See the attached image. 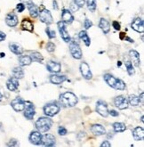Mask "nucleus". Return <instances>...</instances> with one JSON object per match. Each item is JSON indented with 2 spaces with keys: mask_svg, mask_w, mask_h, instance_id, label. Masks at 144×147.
<instances>
[{
  "mask_svg": "<svg viewBox=\"0 0 144 147\" xmlns=\"http://www.w3.org/2000/svg\"><path fill=\"white\" fill-rule=\"evenodd\" d=\"M60 100L64 106L67 107H73L78 103V99L76 94L71 92H66L60 96Z\"/></svg>",
  "mask_w": 144,
  "mask_h": 147,
  "instance_id": "obj_1",
  "label": "nucleus"
},
{
  "mask_svg": "<svg viewBox=\"0 0 144 147\" xmlns=\"http://www.w3.org/2000/svg\"><path fill=\"white\" fill-rule=\"evenodd\" d=\"M53 125V121L49 118L41 117L36 122V127L40 133H46L51 128Z\"/></svg>",
  "mask_w": 144,
  "mask_h": 147,
  "instance_id": "obj_2",
  "label": "nucleus"
},
{
  "mask_svg": "<svg viewBox=\"0 0 144 147\" xmlns=\"http://www.w3.org/2000/svg\"><path fill=\"white\" fill-rule=\"evenodd\" d=\"M59 111H60V106L54 102L48 103V105H46L44 107L45 114L48 117H53V116L56 115Z\"/></svg>",
  "mask_w": 144,
  "mask_h": 147,
  "instance_id": "obj_3",
  "label": "nucleus"
},
{
  "mask_svg": "<svg viewBox=\"0 0 144 147\" xmlns=\"http://www.w3.org/2000/svg\"><path fill=\"white\" fill-rule=\"evenodd\" d=\"M38 16H39L40 21H41L42 22H44V23L47 24V25L52 24L53 22H54V20H53V16H52V14H51L50 11L47 10V9H46V8H43V9H42V10L40 11Z\"/></svg>",
  "mask_w": 144,
  "mask_h": 147,
  "instance_id": "obj_4",
  "label": "nucleus"
},
{
  "mask_svg": "<svg viewBox=\"0 0 144 147\" xmlns=\"http://www.w3.org/2000/svg\"><path fill=\"white\" fill-rule=\"evenodd\" d=\"M24 116L28 119H33L34 116L36 114V111H35V106L32 102H25V108H24Z\"/></svg>",
  "mask_w": 144,
  "mask_h": 147,
  "instance_id": "obj_5",
  "label": "nucleus"
},
{
  "mask_svg": "<svg viewBox=\"0 0 144 147\" xmlns=\"http://www.w3.org/2000/svg\"><path fill=\"white\" fill-rule=\"evenodd\" d=\"M57 26H58V30H59V32L61 34V37L66 42V43H69L70 42V37L69 35V32H68L67 29H66V26H65V23L62 21V22H59L57 23Z\"/></svg>",
  "mask_w": 144,
  "mask_h": 147,
  "instance_id": "obj_6",
  "label": "nucleus"
},
{
  "mask_svg": "<svg viewBox=\"0 0 144 147\" xmlns=\"http://www.w3.org/2000/svg\"><path fill=\"white\" fill-rule=\"evenodd\" d=\"M70 51L71 55L75 59H81L82 58V51L78 43L71 42L70 44Z\"/></svg>",
  "mask_w": 144,
  "mask_h": 147,
  "instance_id": "obj_7",
  "label": "nucleus"
},
{
  "mask_svg": "<svg viewBox=\"0 0 144 147\" xmlns=\"http://www.w3.org/2000/svg\"><path fill=\"white\" fill-rule=\"evenodd\" d=\"M96 111L98 113L104 118L108 117L109 111H108V105L107 103L103 101H99L96 103Z\"/></svg>",
  "mask_w": 144,
  "mask_h": 147,
  "instance_id": "obj_8",
  "label": "nucleus"
},
{
  "mask_svg": "<svg viewBox=\"0 0 144 147\" xmlns=\"http://www.w3.org/2000/svg\"><path fill=\"white\" fill-rule=\"evenodd\" d=\"M114 103L119 110H125L128 107V101L123 96H117L114 100Z\"/></svg>",
  "mask_w": 144,
  "mask_h": 147,
  "instance_id": "obj_9",
  "label": "nucleus"
},
{
  "mask_svg": "<svg viewBox=\"0 0 144 147\" xmlns=\"http://www.w3.org/2000/svg\"><path fill=\"white\" fill-rule=\"evenodd\" d=\"M11 105H12V107L13 108V110L15 111L20 112V111H22L24 110V108H25V102L22 99L17 97V98H15V99H13L12 101Z\"/></svg>",
  "mask_w": 144,
  "mask_h": 147,
  "instance_id": "obj_10",
  "label": "nucleus"
},
{
  "mask_svg": "<svg viewBox=\"0 0 144 147\" xmlns=\"http://www.w3.org/2000/svg\"><path fill=\"white\" fill-rule=\"evenodd\" d=\"M80 71L82 76L86 80H91L92 78V71L90 70V67L86 63H82L80 65Z\"/></svg>",
  "mask_w": 144,
  "mask_h": 147,
  "instance_id": "obj_11",
  "label": "nucleus"
},
{
  "mask_svg": "<svg viewBox=\"0 0 144 147\" xmlns=\"http://www.w3.org/2000/svg\"><path fill=\"white\" fill-rule=\"evenodd\" d=\"M132 29L134 30L135 31H137L139 33H143L144 31V22L142 19L141 18H136L134 19L132 22Z\"/></svg>",
  "mask_w": 144,
  "mask_h": 147,
  "instance_id": "obj_12",
  "label": "nucleus"
},
{
  "mask_svg": "<svg viewBox=\"0 0 144 147\" xmlns=\"http://www.w3.org/2000/svg\"><path fill=\"white\" fill-rule=\"evenodd\" d=\"M5 22L9 27H15L18 24V17L13 13H9L5 17Z\"/></svg>",
  "mask_w": 144,
  "mask_h": 147,
  "instance_id": "obj_13",
  "label": "nucleus"
},
{
  "mask_svg": "<svg viewBox=\"0 0 144 147\" xmlns=\"http://www.w3.org/2000/svg\"><path fill=\"white\" fill-rule=\"evenodd\" d=\"M29 141L35 145H39L42 143V135L39 131H32L29 136Z\"/></svg>",
  "mask_w": 144,
  "mask_h": 147,
  "instance_id": "obj_14",
  "label": "nucleus"
},
{
  "mask_svg": "<svg viewBox=\"0 0 144 147\" xmlns=\"http://www.w3.org/2000/svg\"><path fill=\"white\" fill-rule=\"evenodd\" d=\"M41 144H44L45 146H54L55 144V137L51 134H46L42 136Z\"/></svg>",
  "mask_w": 144,
  "mask_h": 147,
  "instance_id": "obj_15",
  "label": "nucleus"
},
{
  "mask_svg": "<svg viewBox=\"0 0 144 147\" xmlns=\"http://www.w3.org/2000/svg\"><path fill=\"white\" fill-rule=\"evenodd\" d=\"M62 22L64 23L70 24L74 21V17L69 9H63L62 13Z\"/></svg>",
  "mask_w": 144,
  "mask_h": 147,
  "instance_id": "obj_16",
  "label": "nucleus"
},
{
  "mask_svg": "<svg viewBox=\"0 0 144 147\" xmlns=\"http://www.w3.org/2000/svg\"><path fill=\"white\" fill-rule=\"evenodd\" d=\"M129 56L131 58V63L136 67H139L141 65V59H140V54L135 50H131L129 52Z\"/></svg>",
  "mask_w": 144,
  "mask_h": 147,
  "instance_id": "obj_17",
  "label": "nucleus"
},
{
  "mask_svg": "<svg viewBox=\"0 0 144 147\" xmlns=\"http://www.w3.org/2000/svg\"><path fill=\"white\" fill-rule=\"evenodd\" d=\"M46 68L50 72H53V73H58L61 71V64L54 61L48 62L46 64Z\"/></svg>",
  "mask_w": 144,
  "mask_h": 147,
  "instance_id": "obj_18",
  "label": "nucleus"
},
{
  "mask_svg": "<svg viewBox=\"0 0 144 147\" xmlns=\"http://www.w3.org/2000/svg\"><path fill=\"white\" fill-rule=\"evenodd\" d=\"M91 131L92 133L95 135V136H102L106 133L105 130V127L103 126H101L100 124H95V125H92L91 127Z\"/></svg>",
  "mask_w": 144,
  "mask_h": 147,
  "instance_id": "obj_19",
  "label": "nucleus"
},
{
  "mask_svg": "<svg viewBox=\"0 0 144 147\" xmlns=\"http://www.w3.org/2000/svg\"><path fill=\"white\" fill-rule=\"evenodd\" d=\"M66 80H67V78L64 75H55V74H54L52 76H50L51 83H53L54 85H60V84L63 83Z\"/></svg>",
  "mask_w": 144,
  "mask_h": 147,
  "instance_id": "obj_20",
  "label": "nucleus"
},
{
  "mask_svg": "<svg viewBox=\"0 0 144 147\" xmlns=\"http://www.w3.org/2000/svg\"><path fill=\"white\" fill-rule=\"evenodd\" d=\"M6 86H7V88L9 89L10 91H13V92L16 91L17 89H18V86H19L18 80L15 79L14 77L11 78V79H9V80L7 81Z\"/></svg>",
  "mask_w": 144,
  "mask_h": 147,
  "instance_id": "obj_21",
  "label": "nucleus"
},
{
  "mask_svg": "<svg viewBox=\"0 0 144 147\" xmlns=\"http://www.w3.org/2000/svg\"><path fill=\"white\" fill-rule=\"evenodd\" d=\"M21 29L23 30H27L29 32H33L34 30V25L32 22L29 18H24L21 22Z\"/></svg>",
  "mask_w": 144,
  "mask_h": 147,
  "instance_id": "obj_22",
  "label": "nucleus"
},
{
  "mask_svg": "<svg viewBox=\"0 0 144 147\" xmlns=\"http://www.w3.org/2000/svg\"><path fill=\"white\" fill-rule=\"evenodd\" d=\"M133 138L136 141L142 140L143 137H144V130H143V128L141 127H135L133 130Z\"/></svg>",
  "mask_w": 144,
  "mask_h": 147,
  "instance_id": "obj_23",
  "label": "nucleus"
},
{
  "mask_svg": "<svg viewBox=\"0 0 144 147\" xmlns=\"http://www.w3.org/2000/svg\"><path fill=\"white\" fill-rule=\"evenodd\" d=\"M9 48L13 54H15L17 55H21L22 53H23L22 47L21 45H19V44H17V43H10Z\"/></svg>",
  "mask_w": 144,
  "mask_h": 147,
  "instance_id": "obj_24",
  "label": "nucleus"
},
{
  "mask_svg": "<svg viewBox=\"0 0 144 147\" xmlns=\"http://www.w3.org/2000/svg\"><path fill=\"white\" fill-rule=\"evenodd\" d=\"M103 79H104L105 82H106L109 86H111L112 88H116V84H117V79L114 78L111 74H105V75L103 76Z\"/></svg>",
  "mask_w": 144,
  "mask_h": 147,
  "instance_id": "obj_25",
  "label": "nucleus"
},
{
  "mask_svg": "<svg viewBox=\"0 0 144 147\" xmlns=\"http://www.w3.org/2000/svg\"><path fill=\"white\" fill-rule=\"evenodd\" d=\"M27 6H28V9H29V12L31 17H33V18H37V17L38 16V14H39L38 7L33 2H30L29 4H28Z\"/></svg>",
  "mask_w": 144,
  "mask_h": 147,
  "instance_id": "obj_26",
  "label": "nucleus"
},
{
  "mask_svg": "<svg viewBox=\"0 0 144 147\" xmlns=\"http://www.w3.org/2000/svg\"><path fill=\"white\" fill-rule=\"evenodd\" d=\"M99 27H100L101 30H102V31H103L105 34H107V33H109V30H111V24H109V22L106 19L101 18V19L100 20Z\"/></svg>",
  "mask_w": 144,
  "mask_h": 147,
  "instance_id": "obj_27",
  "label": "nucleus"
},
{
  "mask_svg": "<svg viewBox=\"0 0 144 147\" xmlns=\"http://www.w3.org/2000/svg\"><path fill=\"white\" fill-rule=\"evenodd\" d=\"M79 38L81 40H83V42L84 43V45H86V47H90V45H91V39L88 37V35H87V33H86V30H81L79 32Z\"/></svg>",
  "mask_w": 144,
  "mask_h": 147,
  "instance_id": "obj_28",
  "label": "nucleus"
},
{
  "mask_svg": "<svg viewBox=\"0 0 144 147\" xmlns=\"http://www.w3.org/2000/svg\"><path fill=\"white\" fill-rule=\"evenodd\" d=\"M19 63L21 66H28L32 63V60L29 55H21L19 58Z\"/></svg>",
  "mask_w": 144,
  "mask_h": 147,
  "instance_id": "obj_29",
  "label": "nucleus"
},
{
  "mask_svg": "<svg viewBox=\"0 0 144 147\" xmlns=\"http://www.w3.org/2000/svg\"><path fill=\"white\" fill-rule=\"evenodd\" d=\"M13 75L15 79L21 80L24 77V71L21 67H15L13 70Z\"/></svg>",
  "mask_w": 144,
  "mask_h": 147,
  "instance_id": "obj_30",
  "label": "nucleus"
},
{
  "mask_svg": "<svg viewBox=\"0 0 144 147\" xmlns=\"http://www.w3.org/2000/svg\"><path fill=\"white\" fill-rule=\"evenodd\" d=\"M127 101L129 105L132 106H138L140 105V99L135 94H130Z\"/></svg>",
  "mask_w": 144,
  "mask_h": 147,
  "instance_id": "obj_31",
  "label": "nucleus"
},
{
  "mask_svg": "<svg viewBox=\"0 0 144 147\" xmlns=\"http://www.w3.org/2000/svg\"><path fill=\"white\" fill-rule=\"evenodd\" d=\"M113 128L115 132L117 133H120V132H124L125 129H126V127L124 123H121V122H116L113 124Z\"/></svg>",
  "mask_w": 144,
  "mask_h": 147,
  "instance_id": "obj_32",
  "label": "nucleus"
},
{
  "mask_svg": "<svg viewBox=\"0 0 144 147\" xmlns=\"http://www.w3.org/2000/svg\"><path fill=\"white\" fill-rule=\"evenodd\" d=\"M30 58L33 62H37V63H41V62H43V60H44L43 55L40 53H38V52H34V53H32Z\"/></svg>",
  "mask_w": 144,
  "mask_h": 147,
  "instance_id": "obj_33",
  "label": "nucleus"
},
{
  "mask_svg": "<svg viewBox=\"0 0 144 147\" xmlns=\"http://www.w3.org/2000/svg\"><path fill=\"white\" fill-rule=\"evenodd\" d=\"M86 5H87V8L92 13L95 12V10H96V2H95V0H87Z\"/></svg>",
  "mask_w": 144,
  "mask_h": 147,
  "instance_id": "obj_34",
  "label": "nucleus"
},
{
  "mask_svg": "<svg viewBox=\"0 0 144 147\" xmlns=\"http://www.w3.org/2000/svg\"><path fill=\"white\" fill-rule=\"evenodd\" d=\"M125 67H126V70H127V72L130 76H133L134 74V69L133 66V63L130 61H127L125 63Z\"/></svg>",
  "mask_w": 144,
  "mask_h": 147,
  "instance_id": "obj_35",
  "label": "nucleus"
},
{
  "mask_svg": "<svg viewBox=\"0 0 144 147\" xmlns=\"http://www.w3.org/2000/svg\"><path fill=\"white\" fill-rule=\"evenodd\" d=\"M115 89H117V90H125V84L123 80H118L117 79V84H116V88Z\"/></svg>",
  "mask_w": 144,
  "mask_h": 147,
  "instance_id": "obj_36",
  "label": "nucleus"
},
{
  "mask_svg": "<svg viewBox=\"0 0 144 147\" xmlns=\"http://www.w3.org/2000/svg\"><path fill=\"white\" fill-rule=\"evenodd\" d=\"M46 34H47V36H48L49 38H54L56 37L55 31H54V30H51L49 29V27L46 28Z\"/></svg>",
  "mask_w": 144,
  "mask_h": 147,
  "instance_id": "obj_37",
  "label": "nucleus"
},
{
  "mask_svg": "<svg viewBox=\"0 0 144 147\" xmlns=\"http://www.w3.org/2000/svg\"><path fill=\"white\" fill-rule=\"evenodd\" d=\"M46 50L48 52H50V53H52V52H54L55 50V45L52 42H48L46 45Z\"/></svg>",
  "mask_w": 144,
  "mask_h": 147,
  "instance_id": "obj_38",
  "label": "nucleus"
},
{
  "mask_svg": "<svg viewBox=\"0 0 144 147\" xmlns=\"http://www.w3.org/2000/svg\"><path fill=\"white\" fill-rule=\"evenodd\" d=\"M84 29L86 30H89L92 26V21H90L89 19H86L84 20Z\"/></svg>",
  "mask_w": 144,
  "mask_h": 147,
  "instance_id": "obj_39",
  "label": "nucleus"
},
{
  "mask_svg": "<svg viewBox=\"0 0 144 147\" xmlns=\"http://www.w3.org/2000/svg\"><path fill=\"white\" fill-rule=\"evenodd\" d=\"M67 129L65 128V127H60L58 128V134L59 135H61V136H65V135H67Z\"/></svg>",
  "mask_w": 144,
  "mask_h": 147,
  "instance_id": "obj_40",
  "label": "nucleus"
},
{
  "mask_svg": "<svg viewBox=\"0 0 144 147\" xmlns=\"http://www.w3.org/2000/svg\"><path fill=\"white\" fill-rule=\"evenodd\" d=\"M74 3L80 8L84 5V4H86V0H74Z\"/></svg>",
  "mask_w": 144,
  "mask_h": 147,
  "instance_id": "obj_41",
  "label": "nucleus"
},
{
  "mask_svg": "<svg viewBox=\"0 0 144 147\" xmlns=\"http://www.w3.org/2000/svg\"><path fill=\"white\" fill-rule=\"evenodd\" d=\"M16 9H17V11H18L19 13H22L24 11V9H25L24 4H22V3L18 4V5H17V6H16Z\"/></svg>",
  "mask_w": 144,
  "mask_h": 147,
  "instance_id": "obj_42",
  "label": "nucleus"
},
{
  "mask_svg": "<svg viewBox=\"0 0 144 147\" xmlns=\"http://www.w3.org/2000/svg\"><path fill=\"white\" fill-rule=\"evenodd\" d=\"M112 26H113L114 29H115L116 30H120V23L118 22H117V21H114V22H112Z\"/></svg>",
  "mask_w": 144,
  "mask_h": 147,
  "instance_id": "obj_43",
  "label": "nucleus"
},
{
  "mask_svg": "<svg viewBox=\"0 0 144 147\" xmlns=\"http://www.w3.org/2000/svg\"><path fill=\"white\" fill-rule=\"evenodd\" d=\"M70 9H71L73 12H78V9H79V7H78L77 5H76V4L73 2V3H71V4H70Z\"/></svg>",
  "mask_w": 144,
  "mask_h": 147,
  "instance_id": "obj_44",
  "label": "nucleus"
},
{
  "mask_svg": "<svg viewBox=\"0 0 144 147\" xmlns=\"http://www.w3.org/2000/svg\"><path fill=\"white\" fill-rule=\"evenodd\" d=\"M109 114H111L113 117H117L118 116V112L117 111H115V110H111V111H109Z\"/></svg>",
  "mask_w": 144,
  "mask_h": 147,
  "instance_id": "obj_45",
  "label": "nucleus"
},
{
  "mask_svg": "<svg viewBox=\"0 0 144 147\" xmlns=\"http://www.w3.org/2000/svg\"><path fill=\"white\" fill-rule=\"evenodd\" d=\"M100 146L101 147H111V144L109 143V141H104L102 144H100Z\"/></svg>",
  "mask_w": 144,
  "mask_h": 147,
  "instance_id": "obj_46",
  "label": "nucleus"
},
{
  "mask_svg": "<svg viewBox=\"0 0 144 147\" xmlns=\"http://www.w3.org/2000/svg\"><path fill=\"white\" fill-rule=\"evenodd\" d=\"M18 144H17V141L15 140V139H12L9 143H8V146H15V145H17Z\"/></svg>",
  "mask_w": 144,
  "mask_h": 147,
  "instance_id": "obj_47",
  "label": "nucleus"
},
{
  "mask_svg": "<svg viewBox=\"0 0 144 147\" xmlns=\"http://www.w3.org/2000/svg\"><path fill=\"white\" fill-rule=\"evenodd\" d=\"M5 38H6V35L4 33V32H2V31H0V42L1 41H4L5 39Z\"/></svg>",
  "mask_w": 144,
  "mask_h": 147,
  "instance_id": "obj_48",
  "label": "nucleus"
},
{
  "mask_svg": "<svg viewBox=\"0 0 144 147\" xmlns=\"http://www.w3.org/2000/svg\"><path fill=\"white\" fill-rule=\"evenodd\" d=\"M143 96H144V94H143V93H141V96H140V97H139V99H140V102H141L142 105H143V101H144V99H143Z\"/></svg>",
  "mask_w": 144,
  "mask_h": 147,
  "instance_id": "obj_49",
  "label": "nucleus"
},
{
  "mask_svg": "<svg viewBox=\"0 0 144 147\" xmlns=\"http://www.w3.org/2000/svg\"><path fill=\"white\" fill-rule=\"evenodd\" d=\"M21 1L22 2V4H26V5H28V4H29L30 2H32V0H21Z\"/></svg>",
  "mask_w": 144,
  "mask_h": 147,
  "instance_id": "obj_50",
  "label": "nucleus"
},
{
  "mask_svg": "<svg viewBox=\"0 0 144 147\" xmlns=\"http://www.w3.org/2000/svg\"><path fill=\"white\" fill-rule=\"evenodd\" d=\"M53 4H54V9H55V10H58V5H57V2L55 1V0H54Z\"/></svg>",
  "mask_w": 144,
  "mask_h": 147,
  "instance_id": "obj_51",
  "label": "nucleus"
},
{
  "mask_svg": "<svg viewBox=\"0 0 144 147\" xmlns=\"http://www.w3.org/2000/svg\"><path fill=\"white\" fill-rule=\"evenodd\" d=\"M125 40H128V41H129L130 43H133V42H134V41H133V39L130 38L129 37H125Z\"/></svg>",
  "mask_w": 144,
  "mask_h": 147,
  "instance_id": "obj_52",
  "label": "nucleus"
},
{
  "mask_svg": "<svg viewBox=\"0 0 144 147\" xmlns=\"http://www.w3.org/2000/svg\"><path fill=\"white\" fill-rule=\"evenodd\" d=\"M125 36V34L124 32H121L120 33V39H124V37Z\"/></svg>",
  "mask_w": 144,
  "mask_h": 147,
  "instance_id": "obj_53",
  "label": "nucleus"
},
{
  "mask_svg": "<svg viewBox=\"0 0 144 147\" xmlns=\"http://www.w3.org/2000/svg\"><path fill=\"white\" fill-rule=\"evenodd\" d=\"M2 98H3V96H2V94H1V93H0V102H1V101H2Z\"/></svg>",
  "mask_w": 144,
  "mask_h": 147,
  "instance_id": "obj_54",
  "label": "nucleus"
},
{
  "mask_svg": "<svg viewBox=\"0 0 144 147\" xmlns=\"http://www.w3.org/2000/svg\"><path fill=\"white\" fill-rule=\"evenodd\" d=\"M0 56H1V57H4V56H5V54H4V53H1V54H0Z\"/></svg>",
  "mask_w": 144,
  "mask_h": 147,
  "instance_id": "obj_55",
  "label": "nucleus"
},
{
  "mask_svg": "<svg viewBox=\"0 0 144 147\" xmlns=\"http://www.w3.org/2000/svg\"><path fill=\"white\" fill-rule=\"evenodd\" d=\"M117 66H121V62H118V63H117Z\"/></svg>",
  "mask_w": 144,
  "mask_h": 147,
  "instance_id": "obj_56",
  "label": "nucleus"
},
{
  "mask_svg": "<svg viewBox=\"0 0 144 147\" xmlns=\"http://www.w3.org/2000/svg\"><path fill=\"white\" fill-rule=\"evenodd\" d=\"M141 122H143V116H141Z\"/></svg>",
  "mask_w": 144,
  "mask_h": 147,
  "instance_id": "obj_57",
  "label": "nucleus"
}]
</instances>
